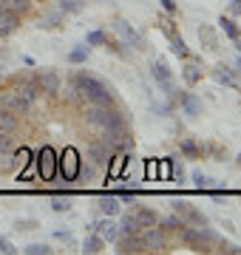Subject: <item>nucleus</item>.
Segmentation results:
<instances>
[{"label":"nucleus","mask_w":241,"mask_h":255,"mask_svg":"<svg viewBox=\"0 0 241 255\" xmlns=\"http://www.w3.org/2000/svg\"><path fill=\"white\" fill-rule=\"evenodd\" d=\"M14 170V153L11 150H0V173Z\"/></svg>","instance_id":"obj_26"},{"label":"nucleus","mask_w":241,"mask_h":255,"mask_svg":"<svg viewBox=\"0 0 241 255\" xmlns=\"http://www.w3.org/2000/svg\"><path fill=\"white\" fill-rule=\"evenodd\" d=\"M236 164H239V167H241V153H239V156H236Z\"/></svg>","instance_id":"obj_45"},{"label":"nucleus","mask_w":241,"mask_h":255,"mask_svg":"<svg viewBox=\"0 0 241 255\" xmlns=\"http://www.w3.org/2000/svg\"><path fill=\"white\" fill-rule=\"evenodd\" d=\"M156 176L162 179V182H170V159H162V162H156Z\"/></svg>","instance_id":"obj_31"},{"label":"nucleus","mask_w":241,"mask_h":255,"mask_svg":"<svg viewBox=\"0 0 241 255\" xmlns=\"http://www.w3.org/2000/svg\"><path fill=\"white\" fill-rule=\"evenodd\" d=\"M239 68H241V60H239Z\"/></svg>","instance_id":"obj_47"},{"label":"nucleus","mask_w":241,"mask_h":255,"mask_svg":"<svg viewBox=\"0 0 241 255\" xmlns=\"http://www.w3.org/2000/svg\"><path fill=\"white\" fill-rule=\"evenodd\" d=\"M0 150H11V133L0 130Z\"/></svg>","instance_id":"obj_38"},{"label":"nucleus","mask_w":241,"mask_h":255,"mask_svg":"<svg viewBox=\"0 0 241 255\" xmlns=\"http://www.w3.org/2000/svg\"><path fill=\"white\" fill-rule=\"evenodd\" d=\"M173 213H176L185 224H207V219H204L193 204H187V201H173Z\"/></svg>","instance_id":"obj_6"},{"label":"nucleus","mask_w":241,"mask_h":255,"mask_svg":"<svg viewBox=\"0 0 241 255\" xmlns=\"http://www.w3.org/2000/svg\"><path fill=\"white\" fill-rule=\"evenodd\" d=\"M51 210H54V213H68V210H71V201L63 199V196H54V199H51Z\"/></svg>","instance_id":"obj_32"},{"label":"nucleus","mask_w":241,"mask_h":255,"mask_svg":"<svg viewBox=\"0 0 241 255\" xmlns=\"http://www.w3.org/2000/svg\"><path fill=\"white\" fill-rule=\"evenodd\" d=\"M0 6L9 11H17V14H23V11H28V6H31V0H0Z\"/></svg>","instance_id":"obj_22"},{"label":"nucleus","mask_w":241,"mask_h":255,"mask_svg":"<svg viewBox=\"0 0 241 255\" xmlns=\"http://www.w3.org/2000/svg\"><path fill=\"white\" fill-rule=\"evenodd\" d=\"M17 26H20L17 11H9V9L0 11V37H9L11 31H17Z\"/></svg>","instance_id":"obj_9"},{"label":"nucleus","mask_w":241,"mask_h":255,"mask_svg":"<svg viewBox=\"0 0 241 255\" xmlns=\"http://www.w3.org/2000/svg\"><path fill=\"white\" fill-rule=\"evenodd\" d=\"M0 130L14 133L17 130V114H11L9 108H0Z\"/></svg>","instance_id":"obj_15"},{"label":"nucleus","mask_w":241,"mask_h":255,"mask_svg":"<svg viewBox=\"0 0 241 255\" xmlns=\"http://www.w3.org/2000/svg\"><path fill=\"white\" fill-rule=\"evenodd\" d=\"M0 253H3V255H11V253H17V250L11 247L9 238H3V236H0Z\"/></svg>","instance_id":"obj_37"},{"label":"nucleus","mask_w":241,"mask_h":255,"mask_svg":"<svg viewBox=\"0 0 241 255\" xmlns=\"http://www.w3.org/2000/svg\"><path fill=\"white\" fill-rule=\"evenodd\" d=\"M179 147H182V153H185L187 159H202V147L196 145L193 139H182V145Z\"/></svg>","instance_id":"obj_21"},{"label":"nucleus","mask_w":241,"mask_h":255,"mask_svg":"<svg viewBox=\"0 0 241 255\" xmlns=\"http://www.w3.org/2000/svg\"><path fill=\"white\" fill-rule=\"evenodd\" d=\"M68 94H71V97H83L88 105H111L114 102L108 85H105L100 77L85 74V71H80V74L71 77V82H68Z\"/></svg>","instance_id":"obj_1"},{"label":"nucleus","mask_w":241,"mask_h":255,"mask_svg":"<svg viewBox=\"0 0 241 255\" xmlns=\"http://www.w3.org/2000/svg\"><path fill=\"white\" fill-rule=\"evenodd\" d=\"M23 253H26V255H51L54 250H51L48 244H28Z\"/></svg>","instance_id":"obj_29"},{"label":"nucleus","mask_w":241,"mask_h":255,"mask_svg":"<svg viewBox=\"0 0 241 255\" xmlns=\"http://www.w3.org/2000/svg\"><path fill=\"white\" fill-rule=\"evenodd\" d=\"M133 216H136V221L142 224V230L156 224V213H153L150 207H136V210H133Z\"/></svg>","instance_id":"obj_17"},{"label":"nucleus","mask_w":241,"mask_h":255,"mask_svg":"<svg viewBox=\"0 0 241 255\" xmlns=\"http://www.w3.org/2000/svg\"><path fill=\"white\" fill-rule=\"evenodd\" d=\"M199 80H202V71H199L196 65H187V68H185V82H187V85H196Z\"/></svg>","instance_id":"obj_36"},{"label":"nucleus","mask_w":241,"mask_h":255,"mask_svg":"<svg viewBox=\"0 0 241 255\" xmlns=\"http://www.w3.org/2000/svg\"><path fill=\"white\" fill-rule=\"evenodd\" d=\"M230 14H241V0H233L230 3Z\"/></svg>","instance_id":"obj_44"},{"label":"nucleus","mask_w":241,"mask_h":255,"mask_svg":"<svg viewBox=\"0 0 241 255\" xmlns=\"http://www.w3.org/2000/svg\"><path fill=\"white\" fill-rule=\"evenodd\" d=\"M120 233H142V224L136 221V216H133V210L122 216V221H120Z\"/></svg>","instance_id":"obj_18"},{"label":"nucleus","mask_w":241,"mask_h":255,"mask_svg":"<svg viewBox=\"0 0 241 255\" xmlns=\"http://www.w3.org/2000/svg\"><path fill=\"white\" fill-rule=\"evenodd\" d=\"M28 164H31V150H28V147H20V150H14V167L26 170Z\"/></svg>","instance_id":"obj_23"},{"label":"nucleus","mask_w":241,"mask_h":255,"mask_svg":"<svg viewBox=\"0 0 241 255\" xmlns=\"http://www.w3.org/2000/svg\"><path fill=\"white\" fill-rule=\"evenodd\" d=\"M100 210L105 213V216H111V219H114V216H120V199H117L114 193H111V196H102V199H100Z\"/></svg>","instance_id":"obj_16"},{"label":"nucleus","mask_w":241,"mask_h":255,"mask_svg":"<svg viewBox=\"0 0 241 255\" xmlns=\"http://www.w3.org/2000/svg\"><path fill=\"white\" fill-rule=\"evenodd\" d=\"M114 196H117L120 201H133V199H136V193H133V190H117Z\"/></svg>","instance_id":"obj_39"},{"label":"nucleus","mask_w":241,"mask_h":255,"mask_svg":"<svg viewBox=\"0 0 241 255\" xmlns=\"http://www.w3.org/2000/svg\"><path fill=\"white\" fill-rule=\"evenodd\" d=\"M159 3H162V9H165V11H170V14L176 11V0H159Z\"/></svg>","instance_id":"obj_40"},{"label":"nucleus","mask_w":241,"mask_h":255,"mask_svg":"<svg viewBox=\"0 0 241 255\" xmlns=\"http://www.w3.org/2000/svg\"><path fill=\"white\" fill-rule=\"evenodd\" d=\"M83 170V159L77 153V147H65L63 153L57 156V173L63 176L65 182H77Z\"/></svg>","instance_id":"obj_3"},{"label":"nucleus","mask_w":241,"mask_h":255,"mask_svg":"<svg viewBox=\"0 0 241 255\" xmlns=\"http://www.w3.org/2000/svg\"><path fill=\"white\" fill-rule=\"evenodd\" d=\"M94 233H97L105 244H114V241H117V236H120V224H117L111 216H105L102 221H97V224H94Z\"/></svg>","instance_id":"obj_7"},{"label":"nucleus","mask_w":241,"mask_h":255,"mask_svg":"<svg viewBox=\"0 0 241 255\" xmlns=\"http://www.w3.org/2000/svg\"><path fill=\"white\" fill-rule=\"evenodd\" d=\"M182 227H185V221L179 219L176 213H173V216H167V219L162 221V230H173V233H182Z\"/></svg>","instance_id":"obj_27"},{"label":"nucleus","mask_w":241,"mask_h":255,"mask_svg":"<svg viewBox=\"0 0 241 255\" xmlns=\"http://www.w3.org/2000/svg\"><path fill=\"white\" fill-rule=\"evenodd\" d=\"M88 48H91V46H80V48H74V51L68 54V63H74V65L85 63V60H88Z\"/></svg>","instance_id":"obj_28"},{"label":"nucleus","mask_w":241,"mask_h":255,"mask_svg":"<svg viewBox=\"0 0 241 255\" xmlns=\"http://www.w3.org/2000/svg\"><path fill=\"white\" fill-rule=\"evenodd\" d=\"M102 247H105V241H102L97 233L91 230V236H85V244H83V250L88 255H97V253H102Z\"/></svg>","instance_id":"obj_19"},{"label":"nucleus","mask_w":241,"mask_h":255,"mask_svg":"<svg viewBox=\"0 0 241 255\" xmlns=\"http://www.w3.org/2000/svg\"><path fill=\"white\" fill-rule=\"evenodd\" d=\"M139 236H142V244H145V250H165V247H167L165 230L156 227V224H153V227H145Z\"/></svg>","instance_id":"obj_5"},{"label":"nucleus","mask_w":241,"mask_h":255,"mask_svg":"<svg viewBox=\"0 0 241 255\" xmlns=\"http://www.w3.org/2000/svg\"><path fill=\"white\" fill-rule=\"evenodd\" d=\"M88 46H108L105 31H88Z\"/></svg>","instance_id":"obj_34"},{"label":"nucleus","mask_w":241,"mask_h":255,"mask_svg":"<svg viewBox=\"0 0 241 255\" xmlns=\"http://www.w3.org/2000/svg\"><path fill=\"white\" fill-rule=\"evenodd\" d=\"M0 60H3V51H0Z\"/></svg>","instance_id":"obj_46"},{"label":"nucleus","mask_w":241,"mask_h":255,"mask_svg":"<svg viewBox=\"0 0 241 255\" xmlns=\"http://www.w3.org/2000/svg\"><path fill=\"white\" fill-rule=\"evenodd\" d=\"M0 11H3V6H0Z\"/></svg>","instance_id":"obj_48"},{"label":"nucleus","mask_w":241,"mask_h":255,"mask_svg":"<svg viewBox=\"0 0 241 255\" xmlns=\"http://www.w3.org/2000/svg\"><path fill=\"white\" fill-rule=\"evenodd\" d=\"M34 227H37L34 221H17V227H14V230H34Z\"/></svg>","instance_id":"obj_42"},{"label":"nucleus","mask_w":241,"mask_h":255,"mask_svg":"<svg viewBox=\"0 0 241 255\" xmlns=\"http://www.w3.org/2000/svg\"><path fill=\"white\" fill-rule=\"evenodd\" d=\"M85 117H88V122L97 128H102V130H108V128H125V119H122V114L111 105H88V111H85Z\"/></svg>","instance_id":"obj_2"},{"label":"nucleus","mask_w":241,"mask_h":255,"mask_svg":"<svg viewBox=\"0 0 241 255\" xmlns=\"http://www.w3.org/2000/svg\"><path fill=\"white\" fill-rule=\"evenodd\" d=\"M37 82H40V88H43V91H48V94L60 91V77H57L54 71H43Z\"/></svg>","instance_id":"obj_14"},{"label":"nucleus","mask_w":241,"mask_h":255,"mask_svg":"<svg viewBox=\"0 0 241 255\" xmlns=\"http://www.w3.org/2000/svg\"><path fill=\"white\" fill-rule=\"evenodd\" d=\"M216 80L222 82V85H227V88H236V85H239V82H236V77H233V74H227L224 68H216Z\"/></svg>","instance_id":"obj_30"},{"label":"nucleus","mask_w":241,"mask_h":255,"mask_svg":"<svg viewBox=\"0 0 241 255\" xmlns=\"http://www.w3.org/2000/svg\"><path fill=\"white\" fill-rule=\"evenodd\" d=\"M222 250H224L227 255H241V247H236V244H224Z\"/></svg>","instance_id":"obj_41"},{"label":"nucleus","mask_w":241,"mask_h":255,"mask_svg":"<svg viewBox=\"0 0 241 255\" xmlns=\"http://www.w3.org/2000/svg\"><path fill=\"white\" fill-rule=\"evenodd\" d=\"M125 159H128V156L122 153V150H117V153L111 156V162H108V179H122V167H125Z\"/></svg>","instance_id":"obj_13"},{"label":"nucleus","mask_w":241,"mask_h":255,"mask_svg":"<svg viewBox=\"0 0 241 255\" xmlns=\"http://www.w3.org/2000/svg\"><path fill=\"white\" fill-rule=\"evenodd\" d=\"M179 102H182V108H185L187 117H199L202 114V100L199 97H193V94H179Z\"/></svg>","instance_id":"obj_12"},{"label":"nucleus","mask_w":241,"mask_h":255,"mask_svg":"<svg viewBox=\"0 0 241 255\" xmlns=\"http://www.w3.org/2000/svg\"><path fill=\"white\" fill-rule=\"evenodd\" d=\"M34 173H37V179H43V182H51V179L57 176V150L51 145H43L37 150Z\"/></svg>","instance_id":"obj_4"},{"label":"nucleus","mask_w":241,"mask_h":255,"mask_svg":"<svg viewBox=\"0 0 241 255\" xmlns=\"http://www.w3.org/2000/svg\"><path fill=\"white\" fill-rule=\"evenodd\" d=\"M150 77H153L159 85H165V88H170V82H173V74H170V68H167L162 60H153V63H150Z\"/></svg>","instance_id":"obj_10"},{"label":"nucleus","mask_w":241,"mask_h":255,"mask_svg":"<svg viewBox=\"0 0 241 255\" xmlns=\"http://www.w3.org/2000/svg\"><path fill=\"white\" fill-rule=\"evenodd\" d=\"M193 184L199 187V190H210V187H213V182H210L202 170H196V173H193Z\"/></svg>","instance_id":"obj_33"},{"label":"nucleus","mask_w":241,"mask_h":255,"mask_svg":"<svg viewBox=\"0 0 241 255\" xmlns=\"http://www.w3.org/2000/svg\"><path fill=\"white\" fill-rule=\"evenodd\" d=\"M88 159H91V164H97V167H108V162H111V147L105 145V142H91L88 145Z\"/></svg>","instance_id":"obj_8"},{"label":"nucleus","mask_w":241,"mask_h":255,"mask_svg":"<svg viewBox=\"0 0 241 255\" xmlns=\"http://www.w3.org/2000/svg\"><path fill=\"white\" fill-rule=\"evenodd\" d=\"M83 9V0H60V11L68 14V11H80Z\"/></svg>","instance_id":"obj_35"},{"label":"nucleus","mask_w":241,"mask_h":255,"mask_svg":"<svg viewBox=\"0 0 241 255\" xmlns=\"http://www.w3.org/2000/svg\"><path fill=\"white\" fill-rule=\"evenodd\" d=\"M54 236L60 238V241H65V244H68V241H71V233H65V230H57Z\"/></svg>","instance_id":"obj_43"},{"label":"nucleus","mask_w":241,"mask_h":255,"mask_svg":"<svg viewBox=\"0 0 241 255\" xmlns=\"http://www.w3.org/2000/svg\"><path fill=\"white\" fill-rule=\"evenodd\" d=\"M60 20H63V11L57 9V11H48L46 17L37 23V26H40V28H54V26H60Z\"/></svg>","instance_id":"obj_24"},{"label":"nucleus","mask_w":241,"mask_h":255,"mask_svg":"<svg viewBox=\"0 0 241 255\" xmlns=\"http://www.w3.org/2000/svg\"><path fill=\"white\" fill-rule=\"evenodd\" d=\"M219 23H222V31H224V34H227V37H230V40H239V37H241L239 26H236V23H233L230 17H222V20H219Z\"/></svg>","instance_id":"obj_25"},{"label":"nucleus","mask_w":241,"mask_h":255,"mask_svg":"<svg viewBox=\"0 0 241 255\" xmlns=\"http://www.w3.org/2000/svg\"><path fill=\"white\" fill-rule=\"evenodd\" d=\"M117 31L122 34V40H125V46H133V48H145V43H142V37L133 31V28L125 23V20H117Z\"/></svg>","instance_id":"obj_11"},{"label":"nucleus","mask_w":241,"mask_h":255,"mask_svg":"<svg viewBox=\"0 0 241 255\" xmlns=\"http://www.w3.org/2000/svg\"><path fill=\"white\" fill-rule=\"evenodd\" d=\"M170 51L176 57H190V48H187V43L182 40V37H176V34H170Z\"/></svg>","instance_id":"obj_20"}]
</instances>
